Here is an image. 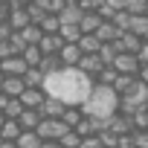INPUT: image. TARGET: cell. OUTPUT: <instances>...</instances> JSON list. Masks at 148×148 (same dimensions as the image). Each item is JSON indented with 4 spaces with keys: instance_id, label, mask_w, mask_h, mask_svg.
<instances>
[{
    "instance_id": "obj_33",
    "label": "cell",
    "mask_w": 148,
    "mask_h": 148,
    "mask_svg": "<svg viewBox=\"0 0 148 148\" xmlns=\"http://www.w3.org/2000/svg\"><path fill=\"white\" fill-rule=\"evenodd\" d=\"M110 21H113V23H116L122 32H128V29H131V12H125V9H122V12H116Z\"/></svg>"
},
{
    "instance_id": "obj_15",
    "label": "cell",
    "mask_w": 148,
    "mask_h": 148,
    "mask_svg": "<svg viewBox=\"0 0 148 148\" xmlns=\"http://www.w3.org/2000/svg\"><path fill=\"white\" fill-rule=\"evenodd\" d=\"M82 119H84V113H82V105H67V110H64V116H61V122H64L67 128H73V131H76V128L82 125Z\"/></svg>"
},
{
    "instance_id": "obj_2",
    "label": "cell",
    "mask_w": 148,
    "mask_h": 148,
    "mask_svg": "<svg viewBox=\"0 0 148 148\" xmlns=\"http://www.w3.org/2000/svg\"><path fill=\"white\" fill-rule=\"evenodd\" d=\"M119 105H122V96H119L110 84H93L90 96H87L84 105H82V113L108 122V119H113V116L119 113Z\"/></svg>"
},
{
    "instance_id": "obj_7",
    "label": "cell",
    "mask_w": 148,
    "mask_h": 148,
    "mask_svg": "<svg viewBox=\"0 0 148 148\" xmlns=\"http://www.w3.org/2000/svg\"><path fill=\"white\" fill-rule=\"evenodd\" d=\"M79 70L84 73V76H90V79L96 82V76L105 70V61L99 58V52H90V55H82V61H79Z\"/></svg>"
},
{
    "instance_id": "obj_37",
    "label": "cell",
    "mask_w": 148,
    "mask_h": 148,
    "mask_svg": "<svg viewBox=\"0 0 148 148\" xmlns=\"http://www.w3.org/2000/svg\"><path fill=\"white\" fill-rule=\"evenodd\" d=\"M139 61H142V64H148V41H145V44H142V49H139Z\"/></svg>"
},
{
    "instance_id": "obj_12",
    "label": "cell",
    "mask_w": 148,
    "mask_h": 148,
    "mask_svg": "<svg viewBox=\"0 0 148 148\" xmlns=\"http://www.w3.org/2000/svg\"><path fill=\"white\" fill-rule=\"evenodd\" d=\"M82 49H79V44H64L61 47V52H58V58H61V64L64 67H79V61H82Z\"/></svg>"
},
{
    "instance_id": "obj_9",
    "label": "cell",
    "mask_w": 148,
    "mask_h": 148,
    "mask_svg": "<svg viewBox=\"0 0 148 148\" xmlns=\"http://www.w3.org/2000/svg\"><path fill=\"white\" fill-rule=\"evenodd\" d=\"M38 110H41V116H44V119H61V116H64V110H67V105H64L61 99L47 96V99H44V105H41Z\"/></svg>"
},
{
    "instance_id": "obj_14",
    "label": "cell",
    "mask_w": 148,
    "mask_h": 148,
    "mask_svg": "<svg viewBox=\"0 0 148 148\" xmlns=\"http://www.w3.org/2000/svg\"><path fill=\"white\" fill-rule=\"evenodd\" d=\"M102 23H105V18H102L99 12H84V18H82V23H79V26H82V32H84V35H96V29H99Z\"/></svg>"
},
{
    "instance_id": "obj_25",
    "label": "cell",
    "mask_w": 148,
    "mask_h": 148,
    "mask_svg": "<svg viewBox=\"0 0 148 148\" xmlns=\"http://www.w3.org/2000/svg\"><path fill=\"white\" fill-rule=\"evenodd\" d=\"M128 32H134V35H139L142 41H145V32H148V15H131V29Z\"/></svg>"
},
{
    "instance_id": "obj_32",
    "label": "cell",
    "mask_w": 148,
    "mask_h": 148,
    "mask_svg": "<svg viewBox=\"0 0 148 148\" xmlns=\"http://www.w3.org/2000/svg\"><path fill=\"white\" fill-rule=\"evenodd\" d=\"M116 79H119V73H116L113 67H105L99 76H96V84H110V87H113V82H116Z\"/></svg>"
},
{
    "instance_id": "obj_10",
    "label": "cell",
    "mask_w": 148,
    "mask_h": 148,
    "mask_svg": "<svg viewBox=\"0 0 148 148\" xmlns=\"http://www.w3.org/2000/svg\"><path fill=\"white\" fill-rule=\"evenodd\" d=\"M44 99H47L44 87H26V90H23V96H21L23 108H29V110H38V108L44 105Z\"/></svg>"
},
{
    "instance_id": "obj_11",
    "label": "cell",
    "mask_w": 148,
    "mask_h": 148,
    "mask_svg": "<svg viewBox=\"0 0 148 148\" xmlns=\"http://www.w3.org/2000/svg\"><path fill=\"white\" fill-rule=\"evenodd\" d=\"M82 18H84V9H82L79 3H70V6H64V9L58 12V21H61V26H64V23L79 26V23H82Z\"/></svg>"
},
{
    "instance_id": "obj_1",
    "label": "cell",
    "mask_w": 148,
    "mask_h": 148,
    "mask_svg": "<svg viewBox=\"0 0 148 148\" xmlns=\"http://www.w3.org/2000/svg\"><path fill=\"white\" fill-rule=\"evenodd\" d=\"M93 79L84 76L79 67H64L44 79V93L52 99H61L64 105H84V99L93 90Z\"/></svg>"
},
{
    "instance_id": "obj_35",
    "label": "cell",
    "mask_w": 148,
    "mask_h": 148,
    "mask_svg": "<svg viewBox=\"0 0 148 148\" xmlns=\"http://www.w3.org/2000/svg\"><path fill=\"white\" fill-rule=\"evenodd\" d=\"M105 6L113 9V12H122V9L128 6V0H105Z\"/></svg>"
},
{
    "instance_id": "obj_8",
    "label": "cell",
    "mask_w": 148,
    "mask_h": 148,
    "mask_svg": "<svg viewBox=\"0 0 148 148\" xmlns=\"http://www.w3.org/2000/svg\"><path fill=\"white\" fill-rule=\"evenodd\" d=\"M23 90H26L23 76H6V79H3V87H0V93H3L6 99H21Z\"/></svg>"
},
{
    "instance_id": "obj_13",
    "label": "cell",
    "mask_w": 148,
    "mask_h": 148,
    "mask_svg": "<svg viewBox=\"0 0 148 148\" xmlns=\"http://www.w3.org/2000/svg\"><path fill=\"white\" fill-rule=\"evenodd\" d=\"M119 35H122V29H119V26H116L113 21H105V23H102V26L96 29V38H99L102 44H113V41L119 38Z\"/></svg>"
},
{
    "instance_id": "obj_26",
    "label": "cell",
    "mask_w": 148,
    "mask_h": 148,
    "mask_svg": "<svg viewBox=\"0 0 148 148\" xmlns=\"http://www.w3.org/2000/svg\"><path fill=\"white\" fill-rule=\"evenodd\" d=\"M41 142H44V139H41L35 131H23V134L18 136L15 145H18V148H41Z\"/></svg>"
},
{
    "instance_id": "obj_18",
    "label": "cell",
    "mask_w": 148,
    "mask_h": 148,
    "mask_svg": "<svg viewBox=\"0 0 148 148\" xmlns=\"http://www.w3.org/2000/svg\"><path fill=\"white\" fill-rule=\"evenodd\" d=\"M18 35L23 38V44H26V47H38V44H41V38H44V32H41V26H38V23H29V26H26V29H21Z\"/></svg>"
},
{
    "instance_id": "obj_31",
    "label": "cell",
    "mask_w": 148,
    "mask_h": 148,
    "mask_svg": "<svg viewBox=\"0 0 148 148\" xmlns=\"http://www.w3.org/2000/svg\"><path fill=\"white\" fill-rule=\"evenodd\" d=\"M41 58H44L41 47H26V49H23V61H26L29 67H38V64H41Z\"/></svg>"
},
{
    "instance_id": "obj_20",
    "label": "cell",
    "mask_w": 148,
    "mask_h": 148,
    "mask_svg": "<svg viewBox=\"0 0 148 148\" xmlns=\"http://www.w3.org/2000/svg\"><path fill=\"white\" fill-rule=\"evenodd\" d=\"M38 70L44 73V76H52V73L64 70V64H61V58H58V55H44V58H41V64H38Z\"/></svg>"
},
{
    "instance_id": "obj_6",
    "label": "cell",
    "mask_w": 148,
    "mask_h": 148,
    "mask_svg": "<svg viewBox=\"0 0 148 148\" xmlns=\"http://www.w3.org/2000/svg\"><path fill=\"white\" fill-rule=\"evenodd\" d=\"M113 44H116V49H119V52H131V55H139V49H142V44H145V41H142L139 35H134V32H122V35H119Z\"/></svg>"
},
{
    "instance_id": "obj_40",
    "label": "cell",
    "mask_w": 148,
    "mask_h": 148,
    "mask_svg": "<svg viewBox=\"0 0 148 148\" xmlns=\"http://www.w3.org/2000/svg\"><path fill=\"white\" fill-rule=\"evenodd\" d=\"M3 122H6V116H3V110H0V128H3Z\"/></svg>"
},
{
    "instance_id": "obj_38",
    "label": "cell",
    "mask_w": 148,
    "mask_h": 148,
    "mask_svg": "<svg viewBox=\"0 0 148 148\" xmlns=\"http://www.w3.org/2000/svg\"><path fill=\"white\" fill-rule=\"evenodd\" d=\"M0 148H18L15 142H3V145H0Z\"/></svg>"
},
{
    "instance_id": "obj_29",
    "label": "cell",
    "mask_w": 148,
    "mask_h": 148,
    "mask_svg": "<svg viewBox=\"0 0 148 148\" xmlns=\"http://www.w3.org/2000/svg\"><path fill=\"white\" fill-rule=\"evenodd\" d=\"M134 84H136V76H119V79L113 82V90H116L119 96H125V93H128Z\"/></svg>"
},
{
    "instance_id": "obj_3",
    "label": "cell",
    "mask_w": 148,
    "mask_h": 148,
    "mask_svg": "<svg viewBox=\"0 0 148 148\" xmlns=\"http://www.w3.org/2000/svg\"><path fill=\"white\" fill-rule=\"evenodd\" d=\"M67 131H73V128H67L61 119H41V125L35 128V134H38L44 142H58Z\"/></svg>"
},
{
    "instance_id": "obj_5",
    "label": "cell",
    "mask_w": 148,
    "mask_h": 148,
    "mask_svg": "<svg viewBox=\"0 0 148 148\" xmlns=\"http://www.w3.org/2000/svg\"><path fill=\"white\" fill-rule=\"evenodd\" d=\"M0 70H3V76H26L29 64L23 61V55H6L0 61Z\"/></svg>"
},
{
    "instance_id": "obj_42",
    "label": "cell",
    "mask_w": 148,
    "mask_h": 148,
    "mask_svg": "<svg viewBox=\"0 0 148 148\" xmlns=\"http://www.w3.org/2000/svg\"><path fill=\"white\" fill-rule=\"evenodd\" d=\"M6 3H23V0H6Z\"/></svg>"
},
{
    "instance_id": "obj_17",
    "label": "cell",
    "mask_w": 148,
    "mask_h": 148,
    "mask_svg": "<svg viewBox=\"0 0 148 148\" xmlns=\"http://www.w3.org/2000/svg\"><path fill=\"white\" fill-rule=\"evenodd\" d=\"M38 47H41V52H44V55H58V52H61V47H64V41H61V35H44Z\"/></svg>"
},
{
    "instance_id": "obj_45",
    "label": "cell",
    "mask_w": 148,
    "mask_h": 148,
    "mask_svg": "<svg viewBox=\"0 0 148 148\" xmlns=\"http://www.w3.org/2000/svg\"><path fill=\"white\" fill-rule=\"evenodd\" d=\"M145 41H148V32H145Z\"/></svg>"
},
{
    "instance_id": "obj_34",
    "label": "cell",
    "mask_w": 148,
    "mask_h": 148,
    "mask_svg": "<svg viewBox=\"0 0 148 148\" xmlns=\"http://www.w3.org/2000/svg\"><path fill=\"white\" fill-rule=\"evenodd\" d=\"M76 3H79L84 12H99V9L105 6V0H76Z\"/></svg>"
},
{
    "instance_id": "obj_44",
    "label": "cell",
    "mask_w": 148,
    "mask_h": 148,
    "mask_svg": "<svg viewBox=\"0 0 148 148\" xmlns=\"http://www.w3.org/2000/svg\"><path fill=\"white\" fill-rule=\"evenodd\" d=\"M0 61H3V52H0Z\"/></svg>"
},
{
    "instance_id": "obj_30",
    "label": "cell",
    "mask_w": 148,
    "mask_h": 148,
    "mask_svg": "<svg viewBox=\"0 0 148 148\" xmlns=\"http://www.w3.org/2000/svg\"><path fill=\"white\" fill-rule=\"evenodd\" d=\"M116 55H119V49H116V44H102V49H99V58L105 61V67H110Z\"/></svg>"
},
{
    "instance_id": "obj_16",
    "label": "cell",
    "mask_w": 148,
    "mask_h": 148,
    "mask_svg": "<svg viewBox=\"0 0 148 148\" xmlns=\"http://www.w3.org/2000/svg\"><path fill=\"white\" fill-rule=\"evenodd\" d=\"M21 134H23V128H21L18 119H6L3 128H0V136H3V142H18Z\"/></svg>"
},
{
    "instance_id": "obj_39",
    "label": "cell",
    "mask_w": 148,
    "mask_h": 148,
    "mask_svg": "<svg viewBox=\"0 0 148 148\" xmlns=\"http://www.w3.org/2000/svg\"><path fill=\"white\" fill-rule=\"evenodd\" d=\"M3 105H6V96H3V93H0V110H3Z\"/></svg>"
},
{
    "instance_id": "obj_43",
    "label": "cell",
    "mask_w": 148,
    "mask_h": 148,
    "mask_svg": "<svg viewBox=\"0 0 148 148\" xmlns=\"http://www.w3.org/2000/svg\"><path fill=\"white\" fill-rule=\"evenodd\" d=\"M0 145H3V136H0Z\"/></svg>"
},
{
    "instance_id": "obj_21",
    "label": "cell",
    "mask_w": 148,
    "mask_h": 148,
    "mask_svg": "<svg viewBox=\"0 0 148 148\" xmlns=\"http://www.w3.org/2000/svg\"><path fill=\"white\" fill-rule=\"evenodd\" d=\"M58 35H61V41H64V44H79V38H82L84 32H82V26H73V23H64V26L58 29Z\"/></svg>"
},
{
    "instance_id": "obj_22",
    "label": "cell",
    "mask_w": 148,
    "mask_h": 148,
    "mask_svg": "<svg viewBox=\"0 0 148 148\" xmlns=\"http://www.w3.org/2000/svg\"><path fill=\"white\" fill-rule=\"evenodd\" d=\"M38 26H41V32H44V35H58V29H61V21H58V15H44Z\"/></svg>"
},
{
    "instance_id": "obj_23",
    "label": "cell",
    "mask_w": 148,
    "mask_h": 148,
    "mask_svg": "<svg viewBox=\"0 0 148 148\" xmlns=\"http://www.w3.org/2000/svg\"><path fill=\"white\" fill-rule=\"evenodd\" d=\"M79 49H82L84 55H90V52H99V49H102V41H99L96 35H82V38H79Z\"/></svg>"
},
{
    "instance_id": "obj_28",
    "label": "cell",
    "mask_w": 148,
    "mask_h": 148,
    "mask_svg": "<svg viewBox=\"0 0 148 148\" xmlns=\"http://www.w3.org/2000/svg\"><path fill=\"white\" fill-rule=\"evenodd\" d=\"M82 139H84V136H82L79 131H67V134L58 139V145H61V148H79V145H82Z\"/></svg>"
},
{
    "instance_id": "obj_36",
    "label": "cell",
    "mask_w": 148,
    "mask_h": 148,
    "mask_svg": "<svg viewBox=\"0 0 148 148\" xmlns=\"http://www.w3.org/2000/svg\"><path fill=\"white\" fill-rule=\"evenodd\" d=\"M136 79H139V82H142V84L148 87V64H142V67H139V73H136Z\"/></svg>"
},
{
    "instance_id": "obj_24",
    "label": "cell",
    "mask_w": 148,
    "mask_h": 148,
    "mask_svg": "<svg viewBox=\"0 0 148 148\" xmlns=\"http://www.w3.org/2000/svg\"><path fill=\"white\" fill-rule=\"evenodd\" d=\"M23 110H26V108H23L21 99H6V105H3V116H6V119H21Z\"/></svg>"
},
{
    "instance_id": "obj_4",
    "label": "cell",
    "mask_w": 148,
    "mask_h": 148,
    "mask_svg": "<svg viewBox=\"0 0 148 148\" xmlns=\"http://www.w3.org/2000/svg\"><path fill=\"white\" fill-rule=\"evenodd\" d=\"M119 76H136L139 73V67H142V61H139V55H131V52H119L116 58H113V64H110Z\"/></svg>"
},
{
    "instance_id": "obj_27",
    "label": "cell",
    "mask_w": 148,
    "mask_h": 148,
    "mask_svg": "<svg viewBox=\"0 0 148 148\" xmlns=\"http://www.w3.org/2000/svg\"><path fill=\"white\" fill-rule=\"evenodd\" d=\"M44 73L38 70V67H29L26 70V76H23V82H26V87H44Z\"/></svg>"
},
{
    "instance_id": "obj_19",
    "label": "cell",
    "mask_w": 148,
    "mask_h": 148,
    "mask_svg": "<svg viewBox=\"0 0 148 148\" xmlns=\"http://www.w3.org/2000/svg\"><path fill=\"white\" fill-rule=\"evenodd\" d=\"M41 119H44V116H41V110H29V108H26V110L21 113V119H18V122H21V128H23V131H35V128L41 125Z\"/></svg>"
},
{
    "instance_id": "obj_41",
    "label": "cell",
    "mask_w": 148,
    "mask_h": 148,
    "mask_svg": "<svg viewBox=\"0 0 148 148\" xmlns=\"http://www.w3.org/2000/svg\"><path fill=\"white\" fill-rule=\"evenodd\" d=\"M3 79H6V76H3V70H0V87H3Z\"/></svg>"
}]
</instances>
